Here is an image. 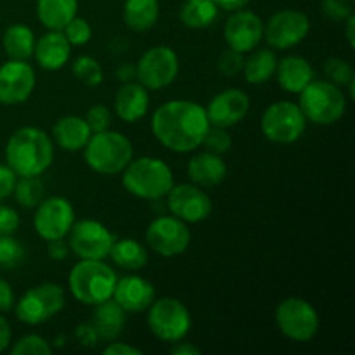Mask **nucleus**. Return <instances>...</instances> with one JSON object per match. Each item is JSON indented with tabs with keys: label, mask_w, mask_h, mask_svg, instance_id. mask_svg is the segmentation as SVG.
I'll use <instances>...</instances> for the list:
<instances>
[{
	"label": "nucleus",
	"mask_w": 355,
	"mask_h": 355,
	"mask_svg": "<svg viewBox=\"0 0 355 355\" xmlns=\"http://www.w3.org/2000/svg\"><path fill=\"white\" fill-rule=\"evenodd\" d=\"M210 128L207 111L196 101L172 99L155 110L151 130L156 141L168 151L186 155L201 148Z\"/></svg>",
	"instance_id": "nucleus-1"
},
{
	"label": "nucleus",
	"mask_w": 355,
	"mask_h": 355,
	"mask_svg": "<svg viewBox=\"0 0 355 355\" xmlns=\"http://www.w3.org/2000/svg\"><path fill=\"white\" fill-rule=\"evenodd\" d=\"M6 162L17 177H40L54 162V142L38 127H21L9 137Z\"/></svg>",
	"instance_id": "nucleus-2"
},
{
	"label": "nucleus",
	"mask_w": 355,
	"mask_h": 355,
	"mask_svg": "<svg viewBox=\"0 0 355 355\" xmlns=\"http://www.w3.org/2000/svg\"><path fill=\"white\" fill-rule=\"evenodd\" d=\"M121 182L128 194L139 200L159 201L168 194L175 179L173 172L162 158L141 156L132 162L121 172Z\"/></svg>",
	"instance_id": "nucleus-3"
},
{
	"label": "nucleus",
	"mask_w": 355,
	"mask_h": 355,
	"mask_svg": "<svg viewBox=\"0 0 355 355\" xmlns=\"http://www.w3.org/2000/svg\"><path fill=\"white\" fill-rule=\"evenodd\" d=\"M118 276L104 260H82L71 267L68 276L69 293L83 305H96L113 297Z\"/></svg>",
	"instance_id": "nucleus-4"
},
{
	"label": "nucleus",
	"mask_w": 355,
	"mask_h": 355,
	"mask_svg": "<svg viewBox=\"0 0 355 355\" xmlns=\"http://www.w3.org/2000/svg\"><path fill=\"white\" fill-rule=\"evenodd\" d=\"M82 151L89 168L101 175H118L134 158L130 139L110 128L90 135Z\"/></svg>",
	"instance_id": "nucleus-5"
},
{
	"label": "nucleus",
	"mask_w": 355,
	"mask_h": 355,
	"mask_svg": "<svg viewBox=\"0 0 355 355\" xmlns=\"http://www.w3.org/2000/svg\"><path fill=\"white\" fill-rule=\"evenodd\" d=\"M298 106L302 113L315 125L338 123L347 111V96L342 87L328 80H312L300 94Z\"/></svg>",
	"instance_id": "nucleus-6"
},
{
	"label": "nucleus",
	"mask_w": 355,
	"mask_h": 355,
	"mask_svg": "<svg viewBox=\"0 0 355 355\" xmlns=\"http://www.w3.org/2000/svg\"><path fill=\"white\" fill-rule=\"evenodd\" d=\"M148 326L153 335L166 343H177L186 338L193 326L191 312L173 297L158 298L148 309Z\"/></svg>",
	"instance_id": "nucleus-7"
},
{
	"label": "nucleus",
	"mask_w": 355,
	"mask_h": 355,
	"mask_svg": "<svg viewBox=\"0 0 355 355\" xmlns=\"http://www.w3.org/2000/svg\"><path fill=\"white\" fill-rule=\"evenodd\" d=\"M260 128L263 137L274 144H293L304 135L307 118L304 116L297 103L276 101L262 113Z\"/></svg>",
	"instance_id": "nucleus-8"
},
{
	"label": "nucleus",
	"mask_w": 355,
	"mask_h": 355,
	"mask_svg": "<svg viewBox=\"0 0 355 355\" xmlns=\"http://www.w3.org/2000/svg\"><path fill=\"white\" fill-rule=\"evenodd\" d=\"M66 295L61 284L42 283L30 288L14 304L16 318L30 326L44 324L64 309Z\"/></svg>",
	"instance_id": "nucleus-9"
},
{
	"label": "nucleus",
	"mask_w": 355,
	"mask_h": 355,
	"mask_svg": "<svg viewBox=\"0 0 355 355\" xmlns=\"http://www.w3.org/2000/svg\"><path fill=\"white\" fill-rule=\"evenodd\" d=\"M179 69L177 52L168 45H155L135 62V78L148 90H162L175 82Z\"/></svg>",
	"instance_id": "nucleus-10"
},
{
	"label": "nucleus",
	"mask_w": 355,
	"mask_h": 355,
	"mask_svg": "<svg viewBox=\"0 0 355 355\" xmlns=\"http://www.w3.org/2000/svg\"><path fill=\"white\" fill-rule=\"evenodd\" d=\"M276 324L286 338L311 342L319 331V314L305 298L288 297L276 307Z\"/></svg>",
	"instance_id": "nucleus-11"
},
{
	"label": "nucleus",
	"mask_w": 355,
	"mask_h": 355,
	"mask_svg": "<svg viewBox=\"0 0 355 355\" xmlns=\"http://www.w3.org/2000/svg\"><path fill=\"white\" fill-rule=\"evenodd\" d=\"M114 239L113 232L94 218L75 220L68 232L69 252L82 260H106Z\"/></svg>",
	"instance_id": "nucleus-12"
},
{
	"label": "nucleus",
	"mask_w": 355,
	"mask_h": 355,
	"mask_svg": "<svg viewBox=\"0 0 355 355\" xmlns=\"http://www.w3.org/2000/svg\"><path fill=\"white\" fill-rule=\"evenodd\" d=\"M189 225L173 215H159L146 229V245L165 259L179 257L191 245Z\"/></svg>",
	"instance_id": "nucleus-13"
},
{
	"label": "nucleus",
	"mask_w": 355,
	"mask_h": 355,
	"mask_svg": "<svg viewBox=\"0 0 355 355\" xmlns=\"http://www.w3.org/2000/svg\"><path fill=\"white\" fill-rule=\"evenodd\" d=\"M311 31V19L297 9H283L269 17L263 24V38L276 51H288L297 47L307 38Z\"/></svg>",
	"instance_id": "nucleus-14"
},
{
	"label": "nucleus",
	"mask_w": 355,
	"mask_h": 355,
	"mask_svg": "<svg viewBox=\"0 0 355 355\" xmlns=\"http://www.w3.org/2000/svg\"><path fill=\"white\" fill-rule=\"evenodd\" d=\"M75 220V208L71 201L62 196H51L44 198L37 205L33 227L44 241H52L66 238Z\"/></svg>",
	"instance_id": "nucleus-15"
},
{
	"label": "nucleus",
	"mask_w": 355,
	"mask_h": 355,
	"mask_svg": "<svg viewBox=\"0 0 355 355\" xmlns=\"http://www.w3.org/2000/svg\"><path fill=\"white\" fill-rule=\"evenodd\" d=\"M166 208L170 215L186 224H200L211 215V198L196 184H173L166 194Z\"/></svg>",
	"instance_id": "nucleus-16"
},
{
	"label": "nucleus",
	"mask_w": 355,
	"mask_h": 355,
	"mask_svg": "<svg viewBox=\"0 0 355 355\" xmlns=\"http://www.w3.org/2000/svg\"><path fill=\"white\" fill-rule=\"evenodd\" d=\"M37 85V75L28 61L9 59L0 66V104L16 106L30 99Z\"/></svg>",
	"instance_id": "nucleus-17"
},
{
	"label": "nucleus",
	"mask_w": 355,
	"mask_h": 355,
	"mask_svg": "<svg viewBox=\"0 0 355 355\" xmlns=\"http://www.w3.org/2000/svg\"><path fill=\"white\" fill-rule=\"evenodd\" d=\"M224 40L232 51L248 54L263 40L262 17L248 9L234 10L225 21Z\"/></svg>",
	"instance_id": "nucleus-18"
},
{
	"label": "nucleus",
	"mask_w": 355,
	"mask_h": 355,
	"mask_svg": "<svg viewBox=\"0 0 355 355\" xmlns=\"http://www.w3.org/2000/svg\"><path fill=\"white\" fill-rule=\"evenodd\" d=\"M210 125L222 128H231L245 120L250 111V97L241 89H225L211 97L208 106L205 107Z\"/></svg>",
	"instance_id": "nucleus-19"
},
{
	"label": "nucleus",
	"mask_w": 355,
	"mask_h": 355,
	"mask_svg": "<svg viewBox=\"0 0 355 355\" xmlns=\"http://www.w3.org/2000/svg\"><path fill=\"white\" fill-rule=\"evenodd\" d=\"M113 298L125 312H137L148 311L149 305L155 302L156 290L153 286L151 281H148L142 276H135V274H128V276L118 277L116 284H114Z\"/></svg>",
	"instance_id": "nucleus-20"
},
{
	"label": "nucleus",
	"mask_w": 355,
	"mask_h": 355,
	"mask_svg": "<svg viewBox=\"0 0 355 355\" xmlns=\"http://www.w3.org/2000/svg\"><path fill=\"white\" fill-rule=\"evenodd\" d=\"M71 55V45L64 33L59 30H49L35 42L33 58L45 71H59L64 68Z\"/></svg>",
	"instance_id": "nucleus-21"
},
{
	"label": "nucleus",
	"mask_w": 355,
	"mask_h": 355,
	"mask_svg": "<svg viewBox=\"0 0 355 355\" xmlns=\"http://www.w3.org/2000/svg\"><path fill=\"white\" fill-rule=\"evenodd\" d=\"M187 175L191 182L203 189L220 186L227 177V165L220 155L201 151L187 162Z\"/></svg>",
	"instance_id": "nucleus-22"
},
{
	"label": "nucleus",
	"mask_w": 355,
	"mask_h": 355,
	"mask_svg": "<svg viewBox=\"0 0 355 355\" xmlns=\"http://www.w3.org/2000/svg\"><path fill=\"white\" fill-rule=\"evenodd\" d=\"M149 92L139 82H127L116 90L114 113L125 123H135L148 114Z\"/></svg>",
	"instance_id": "nucleus-23"
},
{
	"label": "nucleus",
	"mask_w": 355,
	"mask_h": 355,
	"mask_svg": "<svg viewBox=\"0 0 355 355\" xmlns=\"http://www.w3.org/2000/svg\"><path fill=\"white\" fill-rule=\"evenodd\" d=\"M274 75L284 92L300 94L314 80V68L302 55H286L283 59H277Z\"/></svg>",
	"instance_id": "nucleus-24"
},
{
	"label": "nucleus",
	"mask_w": 355,
	"mask_h": 355,
	"mask_svg": "<svg viewBox=\"0 0 355 355\" xmlns=\"http://www.w3.org/2000/svg\"><path fill=\"white\" fill-rule=\"evenodd\" d=\"M92 130L87 125L85 118L76 114H66L61 116L52 127V139L61 149L69 153L82 151L89 142Z\"/></svg>",
	"instance_id": "nucleus-25"
},
{
	"label": "nucleus",
	"mask_w": 355,
	"mask_h": 355,
	"mask_svg": "<svg viewBox=\"0 0 355 355\" xmlns=\"http://www.w3.org/2000/svg\"><path fill=\"white\" fill-rule=\"evenodd\" d=\"M127 321V312L113 300L103 302L96 305V315H94V328L99 335L101 342H113L121 335Z\"/></svg>",
	"instance_id": "nucleus-26"
},
{
	"label": "nucleus",
	"mask_w": 355,
	"mask_h": 355,
	"mask_svg": "<svg viewBox=\"0 0 355 355\" xmlns=\"http://www.w3.org/2000/svg\"><path fill=\"white\" fill-rule=\"evenodd\" d=\"M78 14V0H37V16L47 30H59Z\"/></svg>",
	"instance_id": "nucleus-27"
},
{
	"label": "nucleus",
	"mask_w": 355,
	"mask_h": 355,
	"mask_svg": "<svg viewBox=\"0 0 355 355\" xmlns=\"http://www.w3.org/2000/svg\"><path fill=\"white\" fill-rule=\"evenodd\" d=\"M248 59L243 64L241 71L245 73V80L250 85H262L267 83L276 73L277 55L270 49H253L248 52Z\"/></svg>",
	"instance_id": "nucleus-28"
},
{
	"label": "nucleus",
	"mask_w": 355,
	"mask_h": 355,
	"mask_svg": "<svg viewBox=\"0 0 355 355\" xmlns=\"http://www.w3.org/2000/svg\"><path fill=\"white\" fill-rule=\"evenodd\" d=\"M110 259L113 260L114 266L125 270H141L142 267L148 266V250L141 241L132 238L114 239L111 246Z\"/></svg>",
	"instance_id": "nucleus-29"
},
{
	"label": "nucleus",
	"mask_w": 355,
	"mask_h": 355,
	"mask_svg": "<svg viewBox=\"0 0 355 355\" xmlns=\"http://www.w3.org/2000/svg\"><path fill=\"white\" fill-rule=\"evenodd\" d=\"M159 2L158 0H125L123 21L130 30L148 31L158 23Z\"/></svg>",
	"instance_id": "nucleus-30"
},
{
	"label": "nucleus",
	"mask_w": 355,
	"mask_h": 355,
	"mask_svg": "<svg viewBox=\"0 0 355 355\" xmlns=\"http://www.w3.org/2000/svg\"><path fill=\"white\" fill-rule=\"evenodd\" d=\"M35 33L31 28L26 24H12L6 30L2 38L3 51H6L7 58L16 59V61H28L33 58L35 51Z\"/></svg>",
	"instance_id": "nucleus-31"
},
{
	"label": "nucleus",
	"mask_w": 355,
	"mask_h": 355,
	"mask_svg": "<svg viewBox=\"0 0 355 355\" xmlns=\"http://www.w3.org/2000/svg\"><path fill=\"white\" fill-rule=\"evenodd\" d=\"M218 17V7L214 0H186L179 10L180 23L191 30L211 26Z\"/></svg>",
	"instance_id": "nucleus-32"
},
{
	"label": "nucleus",
	"mask_w": 355,
	"mask_h": 355,
	"mask_svg": "<svg viewBox=\"0 0 355 355\" xmlns=\"http://www.w3.org/2000/svg\"><path fill=\"white\" fill-rule=\"evenodd\" d=\"M12 194L23 208H37L45 196L44 182L40 177H17Z\"/></svg>",
	"instance_id": "nucleus-33"
},
{
	"label": "nucleus",
	"mask_w": 355,
	"mask_h": 355,
	"mask_svg": "<svg viewBox=\"0 0 355 355\" xmlns=\"http://www.w3.org/2000/svg\"><path fill=\"white\" fill-rule=\"evenodd\" d=\"M71 71L75 75V78H78L87 87H97L103 83V66H101V62L97 59L90 58V55H80V58H76L73 61Z\"/></svg>",
	"instance_id": "nucleus-34"
},
{
	"label": "nucleus",
	"mask_w": 355,
	"mask_h": 355,
	"mask_svg": "<svg viewBox=\"0 0 355 355\" xmlns=\"http://www.w3.org/2000/svg\"><path fill=\"white\" fill-rule=\"evenodd\" d=\"M26 250L23 243L17 241L12 234L0 236V267L3 269H14L24 262Z\"/></svg>",
	"instance_id": "nucleus-35"
},
{
	"label": "nucleus",
	"mask_w": 355,
	"mask_h": 355,
	"mask_svg": "<svg viewBox=\"0 0 355 355\" xmlns=\"http://www.w3.org/2000/svg\"><path fill=\"white\" fill-rule=\"evenodd\" d=\"M324 75L326 80L338 87H345L350 80L355 78L354 66L347 59L342 58H329L324 62Z\"/></svg>",
	"instance_id": "nucleus-36"
},
{
	"label": "nucleus",
	"mask_w": 355,
	"mask_h": 355,
	"mask_svg": "<svg viewBox=\"0 0 355 355\" xmlns=\"http://www.w3.org/2000/svg\"><path fill=\"white\" fill-rule=\"evenodd\" d=\"M62 33H64L66 40L69 42V45H75V47H82L87 45L92 40V26L89 24V21L83 19V17L75 16L64 28H62Z\"/></svg>",
	"instance_id": "nucleus-37"
},
{
	"label": "nucleus",
	"mask_w": 355,
	"mask_h": 355,
	"mask_svg": "<svg viewBox=\"0 0 355 355\" xmlns=\"http://www.w3.org/2000/svg\"><path fill=\"white\" fill-rule=\"evenodd\" d=\"M12 355H49L52 354V345L40 335H26L17 340L10 349Z\"/></svg>",
	"instance_id": "nucleus-38"
},
{
	"label": "nucleus",
	"mask_w": 355,
	"mask_h": 355,
	"mask_svg": "<svg viewBox=\"0 0 355 355\" xmlns=\"http://www.w3.org/2000/svg\"><path fill=\"white\" fill-rule=\"evenodd\" d=\"M207 148V151L215 153V155H225V153L231 149L232 146V137L231 134L227 132V128H222V127H214L210 125L208 128L207 135L203 139V144Z\"/></svg>",
	"instance_id": "nucleus-39"
},
{
	"label": "nucleus",
	"mask_w": 355,
	"mask_h": 355,
	"mask_svg": "<svg viewBox=\"0 0 355 355\" xmlns=\"http://www.w3.org/2000/svg\"><path fill=\"white\" fill-rule=\"evenodd\" d=\"M85 121L92 134L107 130L111 127V111L104 104H96L85 114Z\"/></svg>",
	"instance_id": "nucleus-40"
},
{
	"label": "nucleus",
	"mask_w": 355,
	"mask_h": 355,
	"mask_svg": "<svg viewBox=\"0 0 355 355\" xmlns=\"http://www.w3.org/2000/svg\"><path fill=\"white\" fill-rule=\"evenodd\" d=\"M243 55L245 54L232 51V49L224 51L217 61L218 71L224 76H236L243 69V64H245V58Z\"/></svg>",
	"instance_id": "nucleus-41"
},
{
	"label": "nucleus",
	"mask_w": 355,
	"mask_h": 355,
	"mask_svg": "<svg viewBox=\"0 0 355 355\" xmlns=\"http://www.w3.org/2000/svg\"><path fill=\"white\" fill-rule=\"evenodd\" d=\"M321 9L326 17L336 23H343L350 14H354L350 0H322Z\"/></svg>",
	"instance_id": "nucleus-42"
},
{
	"label": "nucleus",
	"mask_w": 355,
	"mask_h": 355,
	"mask_svg": "<svg viewBox=\"0 0 355 355\" xmlns=\"http://www.w3.org/2000/svg\"><path fill=\"white\" fill-rule=\"evenodd\" d=\"M19 214L7 205H0V236L14 234L19 229Z\"/></svg>",
	"instance_id": "nucleus-43"
},
{
	"label": "nucleus",
	"mask_w": 355,
	"mask_h": 355,
	"mask_svg": "<svg viewBox=\"0 0 355 355\" xmlns=\"http://www.w3.org/2000/svg\"><path fill=\"white\" fill-rule=\"evenodd\" d=\"M17 175L7 165H0V201L12 196Z\"/></svg>",
	"instance_id": "nucleus-44"
},
{
	"label": "nucleus",
	"mask_w": 355,
	"mask_h": 355,
	"mask_svg": "<svg viewBox=\"0 0 355 355\" xmlns=\"http://www.w3.org/2000/svg\"><path fill=\"white\" fill-rule=\"evenodd\" d=\"M76 338L83 347H96L101 342L92 322H83L76 328Z\"/></svg>",
	"instance_id": "nucleus-45"
},
{
	"label": "nucleus",
	"mask_w": 355,
	"mask_h": 355,
	"mask_svg": "<svg viewBox=\"0 0 355 355\" xmlns=\"http://www.w3.org/2000/svg\"><path fill=\"white\" fill-rule=\"evenodd\" d=\"M47 255L51 257L52 260H55V262H61V260H64L66 257L69 255L68 241H64V238L47 241Z\"/></svg>",
	"instance_id": "nucleus-46"
},
{
	"label": "nucleus",
	"mask_w": 355,
	"mask_h": 355,
	"mask_svg": "<svg viewBox=\"0 0 355 355\" xmlns=\"http://www.w3.org/2000/svg\"><path fill=\"white\" fill-rule=\"evenodd\" d=\"M14 304H16V297H14L12 286L0 277V312L12 311Z\"/></svg>",
	"instance_id": "nucleus-47"
},
{
	"label": "nucleus",
	"mask_w": 355,
	"mask_h": 355,
	"mask_svg": "<svg viewBox=\"0 0 355 355\" xmlns=\"http://www.w3.org/2000/svg\"><path fill=\"white\" fill-rule=\"evenodd\" d=\"M104 354L107 355H142V350L135 349L134 345H128V343H121L113 340L110 345L104 349Z\"/></svg>",
	"instance_id": "nucleus-48"
},
{
	"label": "nucleus",
	"mask_w": 355,
	"mask_h": 355,
	"mask_svg": "<svg viewBox=\"0 0 355 355\" xmlns=\"http://www.w3.org/2000/svg\"><path fill=\"white\" fill-rule=\"evenodd\" d=\"M10 338H12V331H10L9 322L0 315V352H3L9 347Z\"/></svg>",
	"instance_id": "nucleus-49"
},
{
	"label": "nucleus",
	"mask_w": 355,
	"mask_h": 355,
	"mask_svg": "<svg viewBox=\"0 0 355 355\" xmlns=\"http://www.w3.org/2000/svg\"><path fill=\"white\" fill-rule=\"evenodd\" d=\"M217 3L218 9L229 10V12H234L238 9H245L250 3V0H214Z\"/></svg>",
	"instance_id": "nucleus-50"
},
{
	"label": "nucleus",
	"mask_w": 355,
	"mask_h": 355,
	"mask_svg": "<svg viewBox=\"0 0 355 355\" xmlns=\"http://www.w3.org/2000/svg\"><path fill=\"white\" fill-rule=\"evenodd\" d=\"M173 355H200L201 350L198 349V347H194L193 343H187V342H177L175 345H173V349L170 350Z\"/></svg>",
	"instance_id": "nucleus-51"
},
{
	"label": "nucleus",
	"mask_w": 355,
	"mask_h": 355,
	"mask_svg": "<svg viewBox=\"0 0 355 355\" xmlns=\"http://www.w3.org/2000/svg\"><path fill=\"white\" fill-rule=\"evenodd\" d=\"M116 78L120 80L121 83L134 82L135 78V64H130V62H125L120 68L116 69Z\"/></svg>",
	"instance_id": "nucleus-52"
},
{
	"label": "nucleus",
	"mask_w": 355,
	"mask_h": 355,
	"mask_svg": "<svg viewBox=\"0 0 355 355\" xmlns=\"http://www.w3.org/2000/svg\"><path fill=\"white\" fill-rule=\"evenodd\" d=\"M343 23L347 24L345 26V35H347V40H349L350 47H354V26H355V16L354 14H350L349 17H347Z\"/></svg>",
	"instance_id": "nucleus-53"
}]
</instances>
